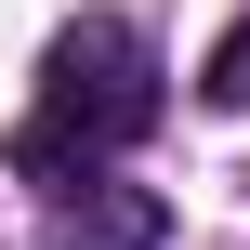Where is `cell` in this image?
I'll use <instances>...</instances> for the list:
<instances>
[{"label": "cell", "instance_id": "cell-1", "mask_svg": "<svg viewBox=\"0 0 250 250\" xmlns=\"http://www.w3.org/2000/svg\"><path fill=\"white\" fill-rule=\"evenodd\" d=\"M158 105H171L158 40H145L132 13H79V26H53V53H40V105H26V132H13V158H26V171H105L119 145L158 132Z\"/></svg>", "mask_w": 250, "mask_h": 250}, {"label": "cell", "instance_id": "cell-3", "mask_svg": "<svg viewBox=\"0 0 250 250\" xmlns=\"http://www.w3.org/2000/svg\"><path fill=\"white\" fill-rule=\"evenodd\" d=\"M198 92H211V105H250V26H224V40H211V66H198Z\"/></svg>", "mask_w": 250, "mask_h": 250}, {"label": "cell", "instance_id": "cell-2", "mask_svg": "<svg viewBox=\"0 0 250 250\" xmlns=\"http://www.w3.org/2000/svg\"><path fill=\"white\" fill-rule=\"evenodd\" d=\"M171 237V211L145 198V185H105V171H79L53 211H40V250H158Z\"/></svg>", "mask_w": 250, "mask_h": 250}]
</instances>
